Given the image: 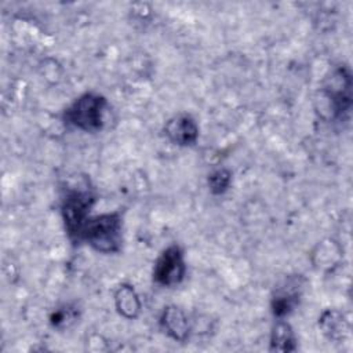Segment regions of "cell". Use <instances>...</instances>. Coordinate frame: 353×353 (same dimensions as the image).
<instances>
[{
    "mask_svg": "<svg viewBox=\"0 0 353 353\" xmlns=\"http://www.w3.org/2000/svg\"><path fill=\"white\" fill-rule=\"evenodd\" d=\"M114 306L119 314L127 320H134L141 313V299L131 284H121L114 292Z\"/></svg>",
    "mask_w": 353,
    "mask_h": 353,
    "instance_id": "9c48e42d",
    "label": "cell"
},
{
    "mask_svg": "<svg viewBox=\"0 0 353 353\" xmlns=\"http://www.w3.org/2000/svg\"><path fill=\"white\" fill-rule=\"evenodd\" d=\"M108 101L97 92H84L66 108L63 119L66 124L84 131L98 132L105 125Z\"/></svg>",
    "mask_w": 353,
    "mask_h": 353,
    "instance_id": "3957f363",
    "label": "cell"
},
{
    "mask_svg": "<svg viewBox=\"0 0 353 353\" xmlns=\"http://www.w3.org/2000/svg\"><path fill=\"white\" fill-rule=\"evenodd\" d=\"M272 352H294L296 350V338L292 327L283 319H277L270 332Z\"/></svg>",
    "mask_w": 353,
    "mask_h": 353,
    "instance_id": "30bf717a",
    "label": "cell"
},
{
    "mask_svg": "<svg viewBox=\"0 0 353 353\" xmlns=\"http://www.w3.org/2000/svg\"><path fill=\"white\" fill-rule=\"evenodd\" d=\"M95 200V194L87 183L66 188L61 201V215L70 240L80 241L83 226L90 218Z\"/></svg>",
    "mask_w": 353,
    "mask_h": 353,
    "instance_id": "7a4b0ae2",
    "label": "cell"
},
{
    "mask_svg": "<svg viewBox=\"0 0 353 353\" xmlns=\"http://www.w3.org/2000/svg\"><path fill=\"white\" fill-rule=\"evenodd\" d=\"M186 273L183 251L171 244L157 256L153 266V281L163 287H175L182 283Z\"/></svg>",
    "mask_w": 353,
    "mask_h": 353,
    "instance_id": "5b68a950",
    "label": "cell"
},
{
    "mask_svg": "<svg viewBox=\"0 0 353 353\" xmlns=\"http://www.w3.org/2000/svg\"><path fill=\"white\" fill-rule=\"evenodd\" d=\"M80 241L101 254L119 252L123 244V218L119 211L90 216L83 226Z\"/></svg>",
    "mask_w": 353,
    "mask_h": 353,
    "instance_id": "6da1fadb",
    "label": "cell"
},
{
    "mask_svg": "<svg viewBox=\"0 0 353 353\" xmlns=\"http://www.w3.org/2000/svg\"><path fill=\"white\" fill-rule=\"evenodd\" d=\"M164 134L174 145L192 146L199 139V125L193 116L179 113L165 123Z\"/></svg>",
    "mask_w": 353,
    "mask_h": 353,
    "instance_id": "52a82bcc",
    "label": "cell"
},
{
    "mask_svg": "<svg viewBox=\"0 0 353 353\" xmlns=\"http://www.w3.org/2000/svg\"><path fill=\"white\" fill-rule=\"evenodd\" d=\"M319 327L323 334L332 341H341L347 332V321L343 314L334 309H327L319 317Z\"/></svg>",
    "mask_w": 353,
    "mask_h": 353,
    "instance_id": "8fae6325",
    "label": "cell"
},
{
    "mask_svg": "<svg viewBox=\"0 0 353 353\" xmlns=\"http://www.w3.org/2000/svg\"><path fill=\"white\" fill-rule=\"evenodd\" d=\"M161 330L174 341L185 342L190 334V323L185 312L175 306L168 305L163 309L160 316Z\"/></svg>",
    "mask_w": 353,
    "mask_h": 353,
    "instance_id": "ba28073f",
    "label": "cell"
},
{
    "mask_svg": "<svg viewBox=\"0 0 353 353\" xmlns=\"http://www.w3.org/2000/svg\"><path fill=\"white\" fill-rule=\"evenodd\" d=\"M232 183V171L228 168H218L208 175V189L212 194H223Z\"/></svg>",
    "mask_w": 353,
    "mask_h": 353,
    "instance_id": "7c38bea8",
    "label": "cell"
},
{
    "mask_svg": "<svg viewBox=\"0 0 353 353\" xmlns=\"http://www.w3.org/2000/svg\"><path fill=\"white\" fill-rule=\"evenodd\" d=\"M77 317V309L72 306H63L54 310L50 316V324L54 328H65L69 327Z\"/></svg>",
    "mask_w": 353,
    "mask_h": 353,
    "instance_id": "4fadbf2b",
    "label": "cell"
},
{
    "mask_svg": "<svg viewBox=\"0 0 353 353\" xmlns=\"http://www.w3.org/2000/svg\"><path fill=\"white\" fill-rule=\"evenodd\" d=\"M303 281L301 276H290L274 288L270 309L276 319H284L299 305L303 292Z\"/></svg>",
    "mask_w": 353,
    "mask_h": 353,
    "instance_id": "8992f818",
    "label": "cell"
},
{
    "mask_svg": "<svg viewBox=\"0 0 353 353\" xmlns=\"http://www.w3.org/2000/svg\"><path fill=\"white\" fill-rule=\"evenodd\" d=\"M352 74L345 66L336 68L323 87V94L335 119H343L352 106Z\"/></svg>",
    "mask_w": 353,
    "mask_h": 353,
    "instance_id": "277c9868",
    "label": "cell"
}]
</instances>
